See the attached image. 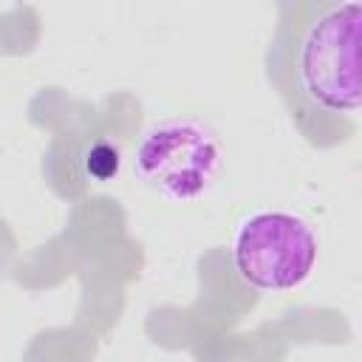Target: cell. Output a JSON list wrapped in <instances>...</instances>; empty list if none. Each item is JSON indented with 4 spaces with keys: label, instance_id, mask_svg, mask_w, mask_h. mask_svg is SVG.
<instances>
[{
    "label": "cell",
    "instance_id": "1",
    "mask_svg": "<svg viewBox=\"0 0 362 362\" xmlns=\"http://www.w3.org/2000/svg\"><path fill=\"white\" fill-rule=\"evenodd\" d=\"M362 6L348 0L283 3L266 54L269 79L303 139L339 147L356 130Z\"/></svg>",
    "mask_w": 362,
    "mask_h": 362
},
{
    "label": "cell",
    "instance_id": "2",
    "mask_svg": "<svg viewBox=\"0 0 362 362\" xmlns=\"http://www.w3.org/2000/svg\"><path fill=\"white\" fill-rule=\"evenodd\" d=\"M223 164L218 136L195 119H170L153 124L133 156L136 175L161 198L175 204L198 201Z\"/></svg>",
    "mask_w": 362,
    "mask_h": 362
},
{
    "label": "cell",
    "instance_id": "3",
    "mask_svg": "<svg viewBox=\"0 0 362 362\" xmlns=\"http://www.w3.org/2000/svg\"><path fill=\"white\" fill-rule=\"evenodd\" d=\"M232 260L257 291H288L308 280L317 263V238L300 215L263 209L238 226Z\"/></svg>",
    "mask_w": 362,
    "mask_h": 362
},
{
    "label": "cell",
    "instance_id": "4",
    "mask_svg": "<svg viewBox=\"0 0 362 362\" xmlns=\"http://www.w3.org/2000/svg\"><path fill=\"white\" fill-rule=\"evenodd\" d=\"M82 164H85V173L96 181H107L119 173V150L107 141H93L85 156H82Z\"/></svg>",
    "mask_w": 362,
    "mask_h": 362
}]
</instances>
